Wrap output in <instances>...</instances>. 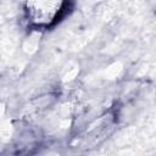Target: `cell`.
I'll return each mask as SVG.
<instances>
[{"label":"cell","mask_w":156,"mask_h":156,"mask_svg":"<svg viewBox=\"0 0 156 156\" xmlns=\"http://www.w3.org/2000/svg\"><path fill=\"white\" fill-rule=\"evenodd\" d=\"M60 11V4L57 2H29L28 12L32 17V21L39 24L50 23Z\"/></svg>","instance_id":"1"}]
</instances>
